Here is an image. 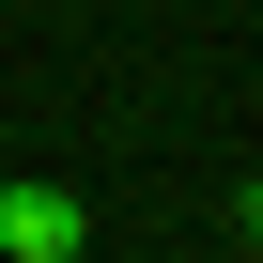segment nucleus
Here are the masks:
<instances>
[{
    "label": "nucleus",
    "instance_id": "f257e3e1",
    "mask_svg": "<svg viewBox=\"0 0 263 263\" xmlns=\"http://www.w3.org/2000/svg\"><path fill=\"white\" fill-rule=\"evenodd\" d=\"M78 232H93V201L62 171H16L0 186V263H78Z\"/></svg>",
    "mask_w": 263,
    "mask_h": 263
},
{
    "label": "nucleus",
    "instance_id": "f03ea898",
    "mask_svg": "<svg viewBox=\"0 0 263 263\" xmlns=\"http://www.w3.org/2000/svg\"><path fill=\"white\" fill-rule=\"evenodd\" d=\"M232 232H263V171H248V201H232Z\"/></svg>",
    "mask_w": 263,
    "mask_h": 263
}]
</instances>
